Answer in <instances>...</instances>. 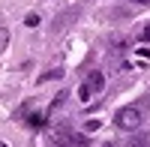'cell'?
<instances>
[{
    "instance_id": "1",
    "label": "cell",
    "mask_w": 150,
    "mask_h": 147,
    "mask_svg": "<svg viewBox=\"0 0 150 147\" xmlns=\"http://www.w3.org/2000/svg\"><path fill=\"white\" fill-rule=\"evenodd\" d=\"M102 87H105V75H102V72H99V69H93L90 75L84 78V84L78 87V99H81L84 105H87V102H93L96 96L102 93Z\"/></svg>"
},
{
    "instance_id": "2",
    "label": "cell",
    "mask_w": 150,
    "mask_h": 147,
    "mask_svg": "<svg viewBox=\"0 0 150 147\" xmlns=\"http://www.w3.org/2000/svg\"><path fill=\"white\" fill-rule=\"evenodd\" d=\"M114 123H117L120 129H138V126H141V108H135V105L120 108L117 117H114Z\"/></svg>"
},
{
    "instance_id": "3",
    "label": "cell",
    "mask_w": 150,
    "mask_h": 147,
    "mask_svg": "<svg viewBox=\"0 0 150 147\" xmlns=\"http://www.w3.org/2000/svg\"><path fill=\"white\" fill-rule=\"evenodd\" d=\"M66 141H69V144H72V147H87V144H90V141H87V138H84V135H69V138H66Z\"/></svg>"
},
{
    "instance_id": "4",
    "label": "cell",
    "mask_w": 150,
    "mask_h": 147,
    "mask_svg": "<svg viewBox=\"0 0 150 147\" xmlns=\"http://www.w3.org/2000/svg\"><path fill=\"white\" fill-rule=\"evenodd\" d=\"M6 45H9V30H6V27H0V54L6 51Z\"/></svg>"
},
{
    "instance_id": "5",
    "label": "cell",
    "mask_w": 150,
    "mask_h": 147,
    "mask_svg": "<svg viewBox=\"0 0 150 147\" xmlns=\"http://www.w3.org/2000/svg\"><path fill=\"white\" fill-rule=\"evenodd\" d=\"M27 123H30V126H36V129H39V126L45 123V114H30V117H27Z\"/></svg>"
},
{
    "instance_id": "6",
    "label": "cell",
    "mask_w": 150,
    "mask_h": 147,
    "mask_svg": "<svg viewBox=\"0 0 150 147\" xmlns=\"http://www.w3.org/2000/svg\"><path fill=\"white\" fill-rule=\"evenodd\" d=\"M24 24H27V27H39V15H36V12H30V15L24 18Z\"/></svg>"
},
{
    "instance_id": "7",
    "label": "cell",
    "mask_w": 150,
    "mask_h": 147,
    "mask_svg": "<svg viewBox=\"0 0 150 147\" xmlns=\"http://www.w3.org/2000/svg\"><path fill=\"white\" fill-rule=\"evenodd\" d=\"M144 144H147V135H138V138L132 141V147H144Z\"/></svg>"
},
{
    "instance_id": "8",
    "label": "cell",
    "mask_w": 150,
    "mask_h": 147,
    "mask_svg": "<svg viewBox=\"0 0 150 147\" xmlns=\"http://www.w3.org/2000/svg\"><path fill=\"white\" fill-rule=\"evenodd\" d=\"M141 39H144V42H150V24H147V27L141 30Z\"/></svg>"
},
{
    "instance_id": "9",
    "label": "cell",
    "mask_w": 150,
    "mask_h": 147,
    "mask_svg": "<svg viewBox=\"0 0 150 147\" xmlns=\"http://www.w3.org/2000/svg\"><path fill=\"white\" fill-rule=\"evenodd\" d=\"M132 3H138V6H150V0H132Z\"/></svg>"
},
{
    "instance_id": "10",
    "label": "cell",
    "mask_w": 150,
    "mask_h": 147,
    "mask_svg": "<svg viewBox=\"0 0 150 147\" xmlns=\"http://www.w3.org/2000/svg\"><path fill=\"white\" fill-rule=\"evenodd\" d=\"M54 147H72V144H69V141H57Z\"/></svg>"
},
{
    "instance_id": "11",
    "label": "cell",
    "mask_w": 150,
    "mask_h": 147,
    "mask_svg": "<svg viewBox=\"0 0 150 147\" xmlns=\"http://www.w3.org/2000/svg\"><path fill=\"white\" fill-rule=\"evenodd\" d=\"M102 147H117V144H114V141H105V144H102Z\"/></svg>"
},
{
    "instance_id": "12",
    "label": "cell",
    "mask_w": 150,
    "mask_h": 147,
    "mask_svg": "<svg viewBox=\"0 0 150 147\" xmlns=\"http://www.w3.org/2000/svg\"><path fill=\"white\" fill-rule=\"evenodd\" d=\"M0 147H6V144H3V141H0Z\"/></svg>"
}]
</instances>
